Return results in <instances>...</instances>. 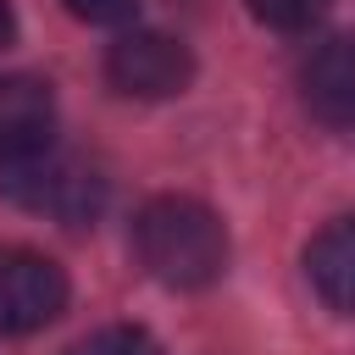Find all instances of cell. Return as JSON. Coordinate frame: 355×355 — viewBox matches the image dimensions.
<instances>
[{
	"mask_svg": "<svg viewBox=\"0 0 355 355\" xmlns=\"http://www.w3.org/2000/svg\"><path fill=\"white\" fill-rule=\"evenodd\" d=\"M133 255L166 288H211L227 272V227L194 194H155L133 216Z\"/></svg>",
	"mask_w": 355,
	"mask_h": 355,
	"instance_id": "1",
	"label": "cell"
},
{
	"mask_svg": "<svg viewBox=\"0 0 355 355\" xmlns=\"http://www.w3.org/2000/svg\"><path fill=\"white\" fill-rule=\"evenodd\" d=\"M0 194L17 200L33 216L61 222V227H89L105 205V178L83 155H72L50 139L39 150H22V155L0 161Z\"/></svg>",
	"mask_w": 355,
	"mask_h": 355,
	"instance_id": "2",
	"label": "cell"
},
{
	"mask_svg": "<svg viewBox=\"0 0 355 355\" xmlns=\"http://www.w3.org/2000/svg\"><path fill=\"white\" fill-rule=\"evenodd\" d=\"M105 78L128 100H172V94L189 89L194 55H189L183 39H172L161 28H128L105 50Z\"/></svg>",
	"mask_w": 355,
	"mask_h": 355,
	"instance_id": "3",
	"label": "cell"
},
{
	"mask_svg": "<svg viewBox=\"0 0 355 355\" xmlns=\"http://www.w3.org/2000/svg\"><path fill=\"white\" fill-rule=\"evenodd\" d=\"M67 311V272L39 250H0V338L33 333Z\"/></svg>",
	"mask_w": 355,
	"mask_h": 355,
	"instance_id": "4",
	"label": "cell"
},
{
	"mask_svg": "<svg viewBox=\"0 0 355 355\" xmlns=\"http://www.w3.org/2000/svg\"><path fill=\"white\" fill-rule=\"evenodd\" d=\"M300 100L316 122L355 133V33L316 44L300 67Z\"/></svg>",
	"mask_w": 355,
	"mask_h": 355,
	"instance_id": "5",
	"label": "cell"
},
{
	"mask_svg": "<svg viewBox=\"0 0 355 355\" xmlns=\"http://www.w3.org/2000/svg\"><path fill=\"white\" fill-rule=\"evenodd\" d=\"M55 139V94L44 78L6 72L0 78V161L39 150Z\"/></svg>",
	"mask_w": 355,
	"mask_h": 355,
	"instance_id": "6",
	"label": "cell"
},
{
	"mask_svg": "<svg viewBox=\"0 0 355 355\" xmlns=\"http://www.w3.org/2000/svg\"><path fill=\"white\" fill-rule=\"evenodd\" d=\"M305 277H311V288H316L333 311L355 316V216H338V222H327V227L311 239V250H305Z\"/></svg>",
	"mask_w": 355,
	"mask_h": 355,
	"instance_id": "7",
	"label": "cell"
},
{
	"mask_svg": "<svg viewBox=\"0 0 355 355\" xmlns=\"http://www.w3.org/2000/svg\"><path fill=\"white\" fill-rule=\"evenodd\" d=\"M244 6H250L255 22H266L277 33H305V28H316L327 17L333 0H244Z\"/></svg>",
	"mask_w": 355,
	"mask_h": 355,
	"instance_id": "8",
	"label": "cell"
},
{
	"mask_svg": "<svg viewBox=\"0 0 355 355\" xmlns=\"http://www.w3.org/2000/svg\"><path fill=\"white\" fill-rule=\"evenodd\" d=\"M67 355H161V344H155L144 327L116 322V327H100V333H89V338H78Z\"/></svg>",
	"mask_w": 355,
	"mask_h": 355,
	"instance_id": "9",
	"label": "cell"
},
{
	"mask_svg": "<svg viewBox=\"0 0 355 355\" xmlns=\"http://www.w3.org/2000/svg\"><path fill=\"white\" fill-rule=\"evenodd\" d=\"M67 11L78 22H94V28H128L133 22V0H67Z\"/></svg>",
	"mask_w": 355,
	"mask_h": 355,
	"instance_id": "10",
	"label": "cell"
},
{
	"mask_svg": "<svg viewBox=\"0 0 355 355\" xmlns=\"http://www.w3.org/2000/svg\"><path fill=\"white\" fill-rule=\"evenodd\" d=\"M11 33H17V17H11V0H0V50L11 44Z\"/></svg>",
	"mask_w": 355,
	"mask_h": 355,
	"instance_id": "11",
	"label": "cell"
}]
</instances>
